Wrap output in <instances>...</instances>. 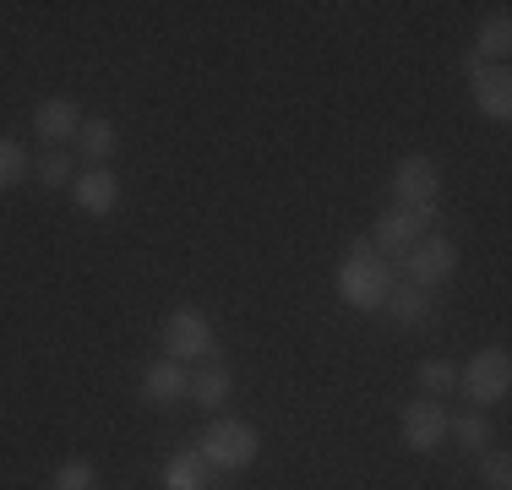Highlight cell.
<instances>
[{
	"instance_id": "44dd1931",
	"label": "cell",
	"mask_w": 512,
	"mask_h": 490,
	"mask_svg": "<svg viewBox=\"0 0 512 490\" xmlns=\"http://www.w3.org/2000/svg\"><path fill=\"white\" fill-rule=\"evenodd\" d=\"M458 387V371L447 360H425L420 365V392L425 398H442V392H453Z\"/></svg>"
},
{
	"instance_id": "9c48e42d",
	"label": "cell",
	"mask_w": 512,
	"mask_h": 490,
	"mask_svg": "<svg viewBox=\"0 0 512 490\" xmlns=\"http://www.w3.org/2000/svg\"><path fill=\"white\" fill-rule=\"evenodd\" d=\"M398 436H404L409 452H436L447 436V409L442 398H414L404 403V414H398Z\"/></svg>"
},
{
	"instance_id": "7402d4cb",
	"label": "cell",
	"mask_w": 512,
	"mask_h": 490,
	"mask_svg": "<svg viewBox=\"0 0 512 490\" xmlns=\"http://www.w3.org/2000/svg\"><path fill=\"white\" fill-rule=\"evenodd\" d=\"M39 186H44V191L71 186V164H66V153H44V158H39Z\"/></svg>"
},
{
	"instance_id": "7a4b0ae2",
	"label": "cell",
	"mask_w": 512,
	"mask_h": 490,
	"mask_svg": "<svg viewBox=\"0 0 512 490\" xmlns=\"http://www.w3.org/2000/svg\"><path fill=\"white\" fill-rule=\"evenodd\" d=\"M197 452H202L207 469H218V474H240V469H251V463L262 458V436H256V425H251V420L218 414V420L197 436Z\"/></svg>"
},
{
	"instance_id": "ac0fdd59",
	"label": "cell",
	"mask_w": 512,
	"mask_h": 490,
	"mask_svg": "<svg viewBox=\"0 0 512 490\" xmlns=\"http://www.w3.org/2000/svg\"><path fill=\"white\" fill-rule=\"evenodd\" d=\"M447 436H453L463 452H485L491 447V420H485L480 409H463L458 420H447Z\"/></svg>"
},
{
	"instance_id": "6da1fadb",
	"label": "cell",
	"mask_w": 512,
	"mask_h": 490,
	"mask_svg": "<svg viewBox=\"0 0 512 490\" xmlns=\"http://www.w3.org/2000/svg\"><path fill=\"white\" fill-rule=\"evenodd\" d=\"M393 262L376 256L371 240H349L344 262H338V300L349 311H387V294H393Z\"/></svg>"
},
{
	"instance_id": "e0dca14e",
	"label": "cell",
	"mask_w": 512,
	"mask_h": 490,
	"mask_svg": "<svg viewBox=\"0 0 512 490\" xmlns=\"http://www.w3.org/2000/svg\"><path fill=\"white\" fill-rule=\"evenodd\" d=\"M387 311H393V322L420 327L425 316H431V294L414 289V284H393V294H387Z\"/></svg>"
},
{
	"instance_id": "5bb4252c",
	"label": "cell",
	"mask_w": 512,
	"mask_h": 490,
	"mask_svg": "<svg viewBox=\"0 0 512 490\" xmlns=\"http://www.w3.org/2000/svg\"><path fill=\"white\" fill-rule=\"evenodd\" d=\"M229 387H235V382H229V371L207 360L202 371L186 382V398L197 403V409H224V403H229Z\"/></svg>"
},
{
	"instance_id": "9a60e30c",
	"label": "cell",
	"mask_w": 512,
	"mask_h": 490,
	"mask_svg": "<svg viewBox=\"0 0 512 490\" xmlns=\"http://www.w3.org/2000/svg\"><path fill=\"white\" fill-rule=\"evenodd\" d=\"M77 142H82V153H88V169H104L109 158H115V120H104V115H93V120H82V131H77Z\"/></svg>"
},
{
	"instance_id": "8fae6325",
	"label": "cell",
	"mask_w": 512,
	"mask_h": 490,
	"mask_svg": "<svg viewBox=\"0 0 512 490\" xmlns=\"http://www.w3.org/2000/svg\"><path fill=\"white\" fill-rule=\"evenodd\" d=\"M82 120H88V115H82V104H77V98H66V93L44 98V104L33 109V131H39L44 142H77Z\"/></svg>"
},
{
	"instance_id": "3957f363",
	"label": "cell",
	"mask_w": 512,
	"mask_h": 490,
	"mask_svg": "<svg viewBox=\"0 0 512 490\" xmlns=\"http://www.w3.org/2000/svg\"><path fill=\"white\" fill-rule=\"evenodd\" d=\"M393 202L404 213H420V218H436L442 213V169H436L431 153H404L393 169Z\"/></svg>"
},
{
	"instance_id": "603a6c76",
	"label": "cell",
	"mask_w": 512,
	"mask_h": 490,
	"mask_svg": "<svg viewBox=\"0 0 512 490\" xmlns=\"http://www.w3.org/2000/svg\"><path fill=\"white\" fill-rule=\"evenodd\" d=\"M480 469H485V485L491 490H512V458L507 452H480Z\"/></svg>"
},
{
	"instance_id": "4fadbf2b",
	"label": "cell",
	"mask_w": 512,
	"mask_h": 490,
	"mask_svg": "<svg viewBox=\"0 0 512 490\" xmlns=\"http://www.w3.org/2000/svg\"><path fill=\"white\" fill-rule=\"evenodd\" d=\"M158 480H164V490H213V469L202 463V452H175Z\"/></svg>"
},
{
	"instance_id": "d6986e66",
	"label": "cell",
	"mask_w": 512,
	"mask_h": 490,
	"mask_svg": "<svg viewBox=\"0 0 512 490\" xmlns=\"http://www.w3.org/2000/svg\"><path fill=\"white\" fill-rule=\"evenodd\" d=\"M50 490H99V469H93L88 458H71L55 469V485Z\"/></svg>"
},
{
	"instance_id": "277c9868",
	"label": "cell",
	"mask_w": 512,
	"mask_h": 490,
	"mask_svg": "<svg viewBox=\"0 0 512 490\" xmlns=\"http://www.w3.org/2000/svg\"><path fill=\"white\" fill-rule=\"evenodd\" d=\"M458 392L474 403V409H485V403H502L512 392V354L502 343H491V349H480L469 365L458 371Z\"/></svg>"
},
{
	"instance_id": "ba28073f",
	"label": "cell",
	"mask_w": 512,
	"mask_h": 490,
	"mask_svg": "<svg viewBox=\"0 0 512 490\" xmlns=\"http://www.w3.org/2000/svg\"><path fill=\"white\" fill-rule=\"evenodd\" d=\"M463 66H469V93L474 104H480L485 120H512V71L507 66H485L480 55H463Z\"/></svg>"
},
{
	"instance_id": "5b68a950",
	"label": "cell",
	"mask_w": 512,
	"mask_h": 490,
	"mask_svg": "<svg viewBox=\"0 0 512 490\" xmlns=\"http://www.w3.org/2000/svg\"><path fill=\"white\" fill-rule=\"evenodd\" d=\"M218 354V333L197 305H175L164 322V360L186 365V360H213Z\"/></svg>"
},
{
	"instance_id": "8992f818",
	"label": "cell",
	"mask_w": 512,
	"mask_h": 490,
	"mask_svg": "<svg viewBox=\"0 0 512 490\" xmlns=\"http://www.w3.org/2000/svg\"><path fill=\"white\" fill-rule=\"evenodd\" d=\"M398 273H404V284L436 294V289L447 284V278L458 273V245L447 240V235H425L420 245H414V251L398 256Z\"/></svg>"
},
{
	"instance_id": "2e32d148",
	"label": "cell",
	"mask_w": 512,
	"mask_h": 490,
	"mask_svg": "<svg viewBox=\"0 0 512 490\" xmlns=\"http://www.w3.org/2000/svg\"><path fill=\"white\" fill-rule=\"evenodd\" d=\"M507 49H512V22H507V11H496L480 28V39H474V55H480L485 66H507Z\"/></svg>"
},
{
	"instance_id": "7c38bea8",
	"label": "cell",
	"mask_w": 512,
	"mask_h": 490,
	"mask_svg": "<svg viewBox=\"0 0 512 490\" xmlns=\"http://www.w3.org/2000/svg\"><path fill=\"white\" fill-rule=\"evenodd\" d=\"M186 382L191 376L180 371L175 360H153L148 371H142V398L148 403H175V398H186Z\"/></svg>"
},
{
	"instance_id": "ffe728a7",
	"label": "cell",
	"mask_w": 512,
	"mask_h": 490,
	"mask_svg": "<svg viewBox=\"0 0 512 490\" xmlns=\"http://www.w3.org/2000/svg\"><path fill=\"white\" fill-rule=\"evenodd\" d=\"M22 175H28V153H22V142L0 137V191L22 186Z\"/></svg>"
},
{
	"instance_id": "30bf717a",
	"label": "cell",
	"mask_w": 512,
	"mask_h": 490,
	"mask_svg": "<svg viewBox=\"0 0 512 490\" xmlns=\"http://www.w3.org/2000/svg\"><path fill=\"white\" fill-rule=\"evenodd\" d=\"M66 191H71V202H77L88 218H109L120 207V180L109 175V169H82Z\"/></svg>"
},
{
	"instance_id": "52a82bcc",
	"label": "cell",
	"mask_w": 512,
	"mask_h": 490,
	"mask_svg": "<svg viewBox=\"0 0 512 490\" xmlns=\"http://www.w3.org/2000/svg\"><path fill=\"white\" fill-rule=\"evenodd\" d=\"M431 224H436V218L404 213V207H387V213L371 224V235H365V240L376 245V256H387V262H398L404 251H414V245H420L425 235H431Z\"/></svg>"
}]
</instances>
